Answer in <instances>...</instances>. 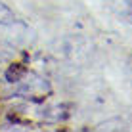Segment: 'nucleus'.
Returning a JSON list of instances; mask_svg holds the SVG:
<instances>
[{"instance_id":"obj_1","label":"nucleus","mask_w":132,"mask_h":132,"mask_svg":"<svg viewBox=\"0 0 132 132\" xmlns=\"http://www.w3.org/2000/svg\"><path fill=\"white\" fill-rule=\"evenodd\" d=\"M25 75H27V67L23 63H12V65L6 69V73H4V77H6L8 82H19Z\"/></svg>"},{"instance_id":"obj_2","label":"nucleus","mask_w":132,"mask_h":132,"mask_svg":"<svg viewBox=\"0 0 132 132\" xmlns=\"http://www.w3.org/2000/svg\"><path fill=\"white\" fill-rule=\"evenodd\" d=\"M15 21H17V15L6 6V4L0 2V25H13Z\"/></svg>"},{"instance_id":"obj_3","label":"nucleus","mask_w":132,"mask_h":132,"mask_svg":"<svg viewBox=\"0 0 132 132\" xmlns=\"http://www.w3.org/2000/svg\"><path fill=\"white\" fill-rule=\"evenodd\" d=\"M126 4H128V6L132 8V0H126Z\"/></svg>"}]
</instances>
